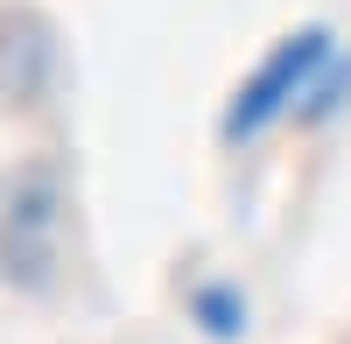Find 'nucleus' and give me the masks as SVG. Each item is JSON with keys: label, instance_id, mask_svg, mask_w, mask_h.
I'll return each instance as SVG.
<instances>
[{"label": "nucleus", "instance_id": "f257e3e1", "mask_svg": "<svg viewBox=\"0 0 351 344\" xmlns=\"http://www.w3.org/2000/svg\"><path fill=\"white\" fill-rule=\"evenodd\" d=\"M324 71H330V28H295L267 49L239 92H232V112H225V140H260L274 120H288L302 99H324Z\"/></svg>", "mask_w": 351, "mask_h": 344}, {"label": "nucleus", "instance_id": "f03ea898", "mask_svg": "<svg viewBox=\"0 0 351 344\" xmlns=\"http://www.w3.org/2000/svg\"><path fill=\"white\" fill-rule=\"evenodd\" d=\"M197 309H204V323H211L218 337L239 323V302H232V295H218V288H204V295H197Z\"/></svg>", "mask_w": 351, "mask_h": 344}]
</instances>
